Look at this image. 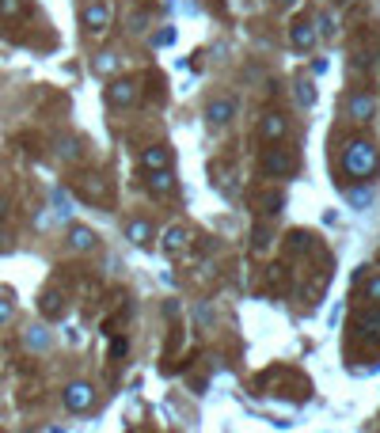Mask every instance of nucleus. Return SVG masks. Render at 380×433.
<instances>
[{"label": "nucleus", "instance_id": "1", "mask_svg": "<svg viewBox=\"0 0 380 433\" xmlns=\"http://www.w3.org/2000/svg\"><path fill=\"white\" fill-rule=\"evenodd\" d=\"M380 156H376V145H369V141H350L346 153H342V167H346V175L354 179H369L376 172Z\"/></svg>", "mask_w": 380, "mask_h": 433}, {"label": "nucleus", "instance_id": "2", "mask_svg": "<svg viewBox=\"0 0 380 433\" xmlns=\"http://www.w3.org/2000/svg\"><path fill=\"white\" fill-rule=\"evenodd\" d=\"M263 172L266 175H293L296 172V156L285 148H266L263 153Z\"/></svg>", "mask_w": 380, "mask_h": 433}, {"label": "nucleus", "instance_id": "3", "mask_svg": "<svg viewBox=\"0 0 380 433\" xmlns=\"http://www.w3.org/2000/svg\"><path fill=\"white\" fill-rule=\"evenodd\" d=\"M61 399H65V407L69 411H88L91 403H96V388H91V384H84V380H77V384H69V388L61 392Z\"/></svg>", "mask_w": 380, "mask_h": 433}, {"label": "nucleus", "instance_id": "4", "mask_svg": "<svg viewBox=\"0 0 380 433\" xmlns=\"http://www.w3.org/2000/svg\"><path fill=\"white\" fill-rule=\"evenodd\" d=\"M107 103L110 107H133L137 103V84L133 80H110L107 84Z\"/></svg>", "mask_w": 380, "mask_h": 433}, {"label": "nucleus", "instance_id": "5", "mask_svg": "<svg viewBox=\"0 0 380 433\" xmlns=\"http://www.w3.org/2000/svg\"><path fill=\"white\" fill-rule=\"evenodd\" d=\"M316 27H312L308 20H296L293 27H289V42H293V50H312L316 46Z\"/></svg>", "mask_w": 380, "mask_h": 433}, {"label": "nucleus", "instance_id": "6", "mask_svg": "<svg viewBox=\"0 0 380 433\" xmlns=\"http://www.w3.org/2000/svg\"><path fill=\"white\" fill-rule=\"evenodd\" d=\"M84 23H88V31L91 34H107V27H110V8L107 4H88L84 8Z\"/></svg>", "mask_w": 380, "mask_h": 433}, {"label": "nucleus", "instance_id": "7", "mask_svg": "<svg viewBox=\"0 0 380 433\" xmlns=\"http://www.w3.org/2000/svg\"><path fill=\"white\" fill-rule=\"evenodd\" d=\"M141 167L145 172H164V167H171V153L164 145H152L141 153Z\"/></svg>", "mask_w": 380, "mask_h": 433}, {"label": "nucleus", "instance_id": "8", "mask_svg": "<svg viewBox=\"0 0 380 433\" xmlns=\"http://www.w3.org/2000/svg\"><path fill=\"white\" fill-rule=\"evenodd\" d=\"M148 190L156 198H171L175 194V175L171 167H164V172H148Z\"/></svg>", "mask_w": 380, "mask_h": 433}, {"label": "nucleus", "instance_id": "9", "mask_svg": "<svg viewBox=\"0 0 380 433\" xmlns=\"http://www.w3.org/2000/svg\"><path fill=\"white\" fill-rule=\"evenodd\" d=\"M376 115V99L373 96H365V91H358V96H350V118H358V122H369Z\"/></svg>", "mask_w": 380, "mask_h": 433}, {"label": "nucleus", "instance_id": "10", "mask_svg": "<svg viewBox=\"0 0 380 433\" xmlns=\"http://www.w3.org/2000/svg\"><path fill=\"white\" fill-rule=\"evenodd\" d=\"M258 134H263V141H282L285 134H289V126H285L282 115H266L263 122H258Z\"/></svg>", "mask_w": 380, "mask_h": 433}, {"label": "nucleus", "instance_id": "11", "mask_svg": "<svg viewBox=\"0 0 380 433\" xmlns=\"http://www.w3.org/2000/svg\"><path fill=\"white\" fill-rule=\"evenodd\" d=\"M187 247H190V232L187 228L175 224V228L164 232V251H168V255H179V251H187Z\"/></svg>", "mask_w": 380, "mask_h": 433}, {"label": "nucleus", "instance_id": "12", "mask_svg": "<svg viewBox=\"0 0 380 433\" xmlns=\"http://www.w3.org/2000/svg\"><path fill=\"white\" fill-rule=\"evenodd\" d=\"M206 115H209L213 126H225V122H232V115H236V103L232 99H213Z\"/></svg>", "mask_w": 380, "mask_h": 433}, {"label": "nucleus", "instance_id": "13", "mask_svg": "<svg viewBox=\"0 0 380 433\" xmlns=\"http://www.w3.org/2000/svg\"><path fill=\"white\" fill-rule=\"evenodd\" d=\"M69 243H72V251H91V247H96V232L84 228V224H72V228H69Z\"/></svg>", "mask_w": 380, "mask_h": 433}, {"label": "nucleus", "instance_id": "14", "mask_svg": "<svg viewBox=\"0 0 380 433\" xmlns=\"http://www.w3.org/2000/svg\"><path fill=\"white\" fill-rule=\"evenodd\" d=\"M126 236L133 240L137 247H148V243H152V224H145V221H129Z\"/></svg>", "mask_w": 380, "mask_h": 433}, {"label": "nucleus", "instance_id": "15", "mask_svg": "<svg viewBox=\"0 0 380 433\" xmlns=\"http://www.w3.org/2000/svg\"><path fill=\"white\" fill-rule=\"evenodd\" d=\"M27 12V0H0V20H15Z\"/></svg>", "mask_w": 380, "mask_h": 433}, {"label": "nucleus", "instance_id": "16", "mask_svg": "<svg viewBox=\"0 0 380 433\" xmlns=\"http://www.w3.org/2000/svg\"><path fill=\"white\" fill-rule=\"evenodd\" d=\"M361 331H365V335H380V308H373V312L361 316Z\"/></svg>", "mask_w": 380, "mask_h": 433}, {"label": "nucleus", "instance_id": "17", "mask_svg": "<svg viewBox=\"0 0 380 433\" xmlns=\"http://www.w3.org/2000/svg\"><path fill=\"white\" fill-rule=\"evenodd\" d=\"M296 99H301V107H312V103H316V91H312L308 80H296Z\"/></svg>", "mask_w": 380, "mask_h": 433}, {"label": "nucleus", "instance_id": "18", "mask_svg": "<svg viewBox=\"0 0 380 433\" xmlns=\"http://www.w3.org/2000/svg\"><path fill=\"white\" fill-rule=\"evenodd\" d=\"M114 69H118V58H114V53H99V58H96V72H103V77H110Z\"/></svg>", "mask_w": 380, "mask_h": 433}, {"label": "nucleus", "instance_id": "19", "mask_svg": "<svg viewBox=\"0 0 380 433\" xmlns=\"http://www.w3.org/2000/svg\"><path fill=\"white\" fill-rule=\"evenodd\" d=\"M365 300H369V304H380V278L365 281Z\"/></svg>", "mask_w": 380, "mask_h": 433}, {"label": "nucleus", "instance_id": "20", "mask_svg": "<svg viewBox=\"0 0 380 433\" xmlns=\"http://www.w3.org/2000/svg\"><path fill=\"white\" fill-rule=\"evenodd\" d=\"M42 312H46V316H58V297H53V293L42 297Z\"/></svg>", "mask_w": 380, "mask_h": 433}, {"label": "nucleus", "instance_id": "21", "mask_svg": "<svg viewBox=\"0 0 380 433\" xmlns=\"http://www.w3.org/2000/svg\"><path fill=\"white\" fill-rule=\"evenodd\" d=\"M27 346H34V350H42V346H46V335H42V327H34V335H27Z\"/></svg>", "mask_w": 380, "mask_h": 433}, {"label": "nucleus", "instance_id": "22", "mask_svg": "<svg viewBox=\"0 0 380 433\" xmlns=\"http://www.w3.org/2000/svg\"><path fill=\"white\" fill-rule=\"evenodd\" d=\"M12 312H15V308L8 304V300H0V323H8V319H12Z\"/></svg>", "mask_w": 380, "mask_h": 433}, {"label": "nucleus", "instance_id": "23", "mask_svg": "<svg viewBox=\"0 0 380 433\" xmlns=\"http://www.w3.org/2000/svg\"><path fill=\"white\" fill-rule=\"evenodd\" d=\"M110 354L122 357V354H126V338H114V342H110Z\"/></svg>", "mask_w": 380, "mask_h": 433}, {"label": "nucleus", "instance_id": "24", "mask_svg": "<svg viewBox=\"0 0 380 433\" xmlns=\"http://www.w3.org/2000/svg\"><path fill=\"white\" fill-rule=\"evenodd\" d=\"M285 4H296V0H285Z\"/></svg>", "mask_w": 380, "mask_h": 433}]
</instances>
